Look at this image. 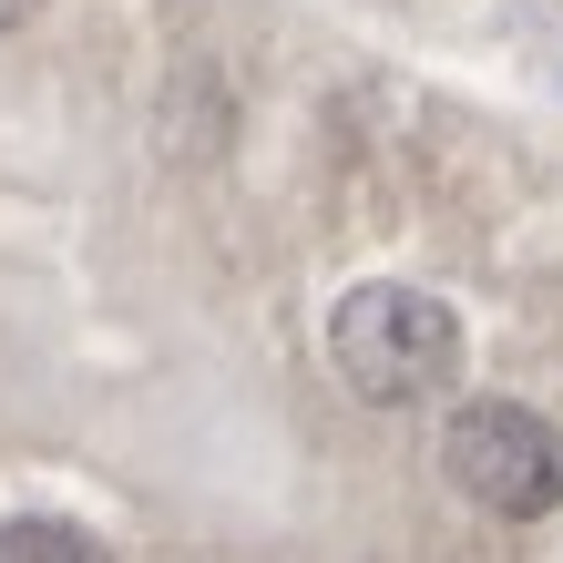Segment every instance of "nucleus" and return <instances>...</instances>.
<instances>
[{
    "mask_svg": "<svg viewBox=\"0 0 563 563\" xmlns=\"http://www.w3.org/2000/svg\"><path fill=\"white\" fill-rule=\"evenodd\" d=\"M328 358H339V379L369 410H420L430 389H451V369H461V318L430 287L369 277V287L339 297V318H328Z\"/></svg>",
    "mask_w": 563,
    "mask_h": 563,
    "instance_id": "obj_1",
    "label": "nucleus"
},
{
    "mask_svg": "<svg viewBox=\"0 0 563 563\" xmlns=\"http://www.w3.org/2000/svg\"><path fill=\"white\" fill-rule=\"evenodd\" d=\"M441 482L492 522H543L563 503V430L522 400H461L441 420Z\"/></svg>",
    "mask_w": 563,
    "mask_h": 563,
    "instance_id": "obj_2",
    "label": "nucleus"
},
{
    "mask_svg": "<svg viewBox=\"0 0 563 563\" xmlns=\"http://www.w3.org/2000/svg\"><path fill=\"white\" fill-rule=\"evenodd\" d=\"M0 563H103V543H92L82 522L21 512V522H0Z\"/></svg>",
    "mask_w": 563,
    "mask_h": 563,
    "instance_id": "obj_3",
    "label": "nucleus"
},
{
    "mask_svg": "<svg viewBox=\"0 0 563 563\" xmlns=\"http://www.w3.org/2000/svg\"><path fill=\"white\" fill-rule=\"evenodd\" d=\"M31 11H42V0H0V31H21Z\"/></svg>",
    "mask_w": 563,
    "mask_h": 563,
    "instance_id": "obj_4",
    "label": "nucleus"
}]
</instances>
